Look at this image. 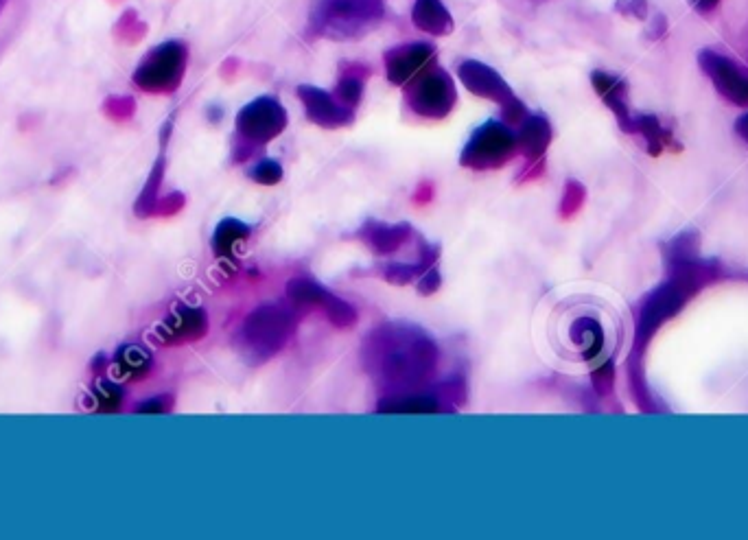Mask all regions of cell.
<instances>
[{
  "mask_svg": "<svg viewBox=\"0 0 748 540\" xmlns=\"http://www.w3.org/2000/svg\"><path fill=\"white\" fill-rule=\"evenodd\" d=\"M438 361L436 339L416 324H379L361 346V366L381 396L418 392L434 379Z\"/></svg>",
  "mask_w": 748,
  "mask_h": 540,
  "instance_id": "cell-1",
  "label": "cell"
},
{
  "mask_svg": "<svg viewBox=\"0 0 748 540\" xmlns=\"http://www.w3.org/2000/svg\"><path fill=\"white\" fill-rule=\"evenodd\" d=\"M298 313L300 311L291 302L256 307L243 320L237 333L239 355L252 366H261V363L274 359L296 335L300 320Z\"/></svg>",
  "mask_w": 748,
  "mask_h": 540,
  "instance_id": "cell-2",
  "label": "cell"
},
{
  "mask_svg": "<svg viewBox=\"0 0 748 540\" xmlns=\"http://www.w3.org/2000/svg\"><path fill=\"white\" fill-rule=\"evenodd\" d=\"M383 0H315L309 29L329 40H357L379 25Z\"/></svg>",
  "mask_w": 748,
  "mask_h": 540,
  "instance_id": "cell-3",
  "label": "cell"
},
{
  "mask_svg": "<svg viewBox=\"0 0 748 540\" xmlns=\"http://www.w3.org/2000/svg\"><path fill=\"white\" fill-rule=\"evenodd\" d=\"M287 112L274 97H259L237 114V136L232 143V160L237 164L259 154L267 143L285 132Z\"/></svg>",
  "mask_w": 748,
  "mask_h": 540,
  "instance_id": "cell-4",
  "label": "cell"
},
{
  "mask_svg": "<svg viewBox=\"0 0 748 540\" xmlns=\"http://www.w3.org/2000/svg\"><path fill=\"white\" fill-rule=\"evenodd\" d=\"M519 154L517 134L504 121H488L471 134L460 154V164L473 171H493Z\"/></svg>",
  "mask_w": 748,
  "mask_h": 540,
  "instance_id": "cell-5",
  "label": "cell"
},
{
  "mask_svg": "<svg viewBox=\"0 0 748 540\" xmlns=\"http://www.w3.org/2000/svg\"><path fill=\"white\" fill-rule=\"evenodd\" d=\"M458 77L462 81V86L469 90L471 95L499 103L501 121L506 125L517 127L525 119V114H528V108H525L523 101L514 95L508 81L488 64L477 60H464L458 66Z\"/></svg>",
  "mask_w": 748,
  "mask_h": 540,
  "instance_id": "cell-6",
  "label": "cell"
},
{
  "mask_svg": "<svg viewBox=\"0 0 748 540\" xmlns=\"http://www.w3.org/2000/svg\"><path fill=\"white\" fill-rule=\"evenodd\" d=\"M403 88L409 110L431 121L449 116L455 108V101H458V90H455L451 75L436 64L425 68Z\"/></svg>",
  "mask_w": 748,
  "mask_h": 540,
  "instance_id": "cell-7",
  "label": "cell"
},
{
  "mask_svg": "<svg viewBox=\"0 0 748 540\" xmlns=\"http://www.w3.org/2000/svg\"><path fill=\"white\" fill-rule=\"evenodd\" d=\"M285 291H287V300L294 304L298 311L313 309V307L320 309L324 311L326 320L337 328H344V331L353 328L359 320L353 304L346 302L340 296H335V293H331L329 289L318 283H313V280L309 278L289 280Z\"/></svg>",
  "mask_w": 748,
  "mask_h": 540,
  "instance_id": "cell-8",
  "label": "cell"
},
{
  "mask_svg": "<svg viewBox=\"0 0 748 540\" xmlns=\"http://www.w3.org/2000/svg\"><path fill=\"white\" fill-rule=\"evenodd\" d=\"M186 68V46L180 42L160 44L138 66L134 81L149 92H171L180 86Z\"/></svg>",
  "mask_w": 748,
  "mask_h": 540,
  "instance_id": "cell-9",
  "label": "cell"
},
{
  "mask_svg": "<svg viewBox=\"0 0 748 540\" xmlns=\"http://www.w3.org/2000/svg\"><path fill=\"white\" fill-rule=\"evenodd\" d=\"M298 99L305 105L307 119L324 129H340L355 123V110L346 108L335 95L315 86H298Z\"/></svg>",
  "mask_w": 748,
  "mask_h": 540,
  "instance_id": "cell-10",
  "label": "cell"
},
{
  "mask_svg": "<svg viewBox=\"0 0 748 540\" xmlns=\"http://www.w3.org/2000/svg\"><path fill=\"white\" fill-rule=\"evenodd\" d=\"M431 64H436V49L427 42L403 44L385 53V75L392 86H407Z\"/></svg>",
  "mask_w": 748,
  "mask_h": 540,
  "instance_id": "cell-11",
  "label": "cell"
},
{
  "mask_svg": "<svg viewBox=\"0 0 748 540\" xmlns=\"http://www.w3.org/2000/svg\"><path fill=\"white\" fill-rule=\"evenodd\" d=\"M208 333V315L202 307H191V304H180L175 307L162 324L158 326L156 337L162 344L178 346L197 342Z\"/></svg>",
  "mask_w": 748,
  "mask_h": 540,
  "instance_id": "cell-12",
  "label": "cell"
},
{
  "mask_svg": "<svg viewBox=\"0 0 748 540\" xmlns=\"http://www.w3.org/2000/svg\"><path fill=\"white\" fill-rule=\"evenodd\" d=\"M698 62L709 79L714 81V86L720 90L722 97H727L738 105H748V75L738 64L714 51L700 53Z\"/></svg>",
  "mask_w": 748,
  "mask_h": 540,
  "instance_id": "cell-13",
  "label": "cell"
},
{
  "mask_svg": "<svg viewBox=\"0 0 748 540\" xmlns=\"http://www.w3.org/2000/svg\"><path fill=\"white\" fill-rule=\"evenodd\" d=\"M689 293H692V285H689L687 280H672V283L654 291L646 300L639 315V337H648L665 318H670V315L687 300Z\"/></svg>",
  "mask_w": 748,
  "mask_h": 540,
  "instance_id": "cell-14",
  "label": "cell"
},
{
  "mask_svg": "<svg viewBox=\"0 0 748 540\" xmlns=\"http://www.w3.org/2000/svg\"><path fill=\"white\" fill-rule=\"evenodd\" d=\"M355 237L368 245L372 254L392 256L401 252L412 241L414 230L409 223H383L377 219H368L364 226L355 230Z\"/></svg>",
  "mask_w": 748,
  "mask_h": 540,
  "instance_id": "cell-15",
  "label": "cell"
},
{
  "mask_svg": "<svg viewBox=\"0 0 748 540\" xmlns=\"http://www.w3.org/2000/svg\"><path fill=\"white\" fill-rule=\"evenodd\" d=\"M453 412L440 390L436 392H407L381 396L377 403V414H442Z\"/></svg>",
  "mask_w": 748,
  "mask_h": 540,
  "instance_id": "cell-16",
  "label": "cell"
},
{
  "mask_svg": "<svg viewBox=\"0 0 748 540\" xmlns=\"http://www.w3.org/2000/svg\"><path fill=\"white\" fill-rule=\"evenodd\" d=\"M517 147L528 164H541L545 151L552 143V125L543 114H525V119L517 125Z\"/></svg>",
  "mask_w": 748,
  "mask_h": 540,
  "instance_id": "cell-17",
  "label": "cell"
},
{
  "mask_svg": "<svg viewBox=\"0 0 748 540\" xmlns=\"http://www.w3.org/2000/svg\"><path fill=\"white\" fill-rule=\"evenodd\" d=\"M438 258H440V245L420 241L418 258L414 263H388L379 269V276L385 280V283L405 287L409 283H416L420 276L429 272L434 265H438Z\"/></svg>",
  "mask_w": 748,
  "mask_h": 540,
  "instance_id": "cell-18",
  "label": "cell"
},
{
  "mask_svg": "<svg viewBox=\"0 0 748 540\" xmlns=\"http://www.w3.org/2000/svg\"><path fill=\"white\" fill-rule=\"evenodd\" d=\"M591 84H593L595 92L600 95V99L613 110V114L617 116V121H619V125H622V129H626V132H635V121L630 119L628 105H626V84H624V81L615 77V75L602 73V70H595V73L591 75Z\"/></svg>",
  "mask_w": 748,
  "mask_h": 540,
  "instance_id": "cell-19",
  "label": "cell"
},
{
  "mask_svg": "<svg viewBox=\"0 0 748 540\" xmlns=\"http://www.w3.org/2000/svg\"><path fill=\"white\" fill-rule=\"evenodd\" d=\"M412 20L416 29L429 35H436V38L449 35L455 27L453 16L440 0H416V5L412 9Z\"/></svg>",
  "mask_w": 748,
  "mask_h": 540,
  "instance_id": "cell-20",
  "label": "cell"
},
{
  "mask_svg": "<svg viewBox=\"0 0 748 540\" xmlns=\"http://www.w3.org/2000/svg\"><path fill=\"white\" fill-rule=\"evenodd\" d=\"M250 234H252V228L248 226V223H243L241 219L226 217L217 223L213 239H210V248H213V254L221 258V261H232V258H235L237 245L248 241Z\"/></svg>",
  "mask_w": 748,
  "mask_h": 540,
  "instance_id": "cell-21",
  "label": "cell"
},
{
  "mask_svg": "<svg viewBox=\"0 0 748 540\" xmlns=\"http://www.w3.org/2000/svg\"><path fill=\"white\" fill-rule=\"evenodd\" d=\"M370 77V68L364 64H346L342 68L340 81H337V88L333 95L337 101L344 103L346 108L357 110V105L361 103V97H364V86L366 79Z\"/></svg>",
  "mask_w": 748,
  "mask_h": 540,
  "instance_id": "cell-22",
  "label": "cell"
},
{
  "mask_svg": "<svg viewBox=\"0 0 748 540\" xmlns=\"http://www.w3.org/2000/svg\"><path fill=\"white\" fill-rule=\"evenodd\" d=\"M574 344L582 350L584 359H595L604 348V333L600 324L593 318H580L574 324H571L569 331Z\"/></svg>",
  "mask_w": 748,
  "mask_h": 540,
  "instance_id": "cell-23",
  "label": "cell"
},
{
  "mask_svg": "<svg viewBox=\"0 0 748 540\" xmlns=\"http://www.w3.org/2000/svg\"><path fill=\"white\" fill-rule=\"evenodd\" d=\"M114 366L116 370H119L121 377L143 379L145 374L151 370V355H149V350H145L143 346L127 344L116 352Z\"/></svg>",
  "mask_w": 748,
  "mask_h": 540,
  "instance_id": "cell-24",
  "label": "cell"
},
{
  "mask_svg": "<svg viewBox=\"0 0 748 540\" xmlns=\"http://www.w3.org/2000/svg\"><path fill=\"white\" fill-rule=\"evenodd\" d=\"M92 398H95L97 407L103 409V412H114V409L123 403V390L121 385H116L112 381H99L92 387Z\"/></svg>",
  "mask_w": 748,
  "mask_h": 540,
  "instance_id": "cell-25",
  "label": "cell"
},
{
  "mask_svg": "<svg viewBox=\"0 0 748 540\" xmlns=\"http://www.w3.org/2000/svg\"><path fill=\"white\" fill-rule=\"evenodd\" d=\"M248 178L254 180L256 184L263 186H274L280 180H283V164L272 158H265L261 162H256L254 167L248 171Z\"/></svg>",
  "mask_w": 748,
  "mask_h": 540,
  "instance_id": "cell-26",
  "label": "cell"
},
{
  "mask_svg": "<svg viewBox=\"0 0 748 540\" xmlns=\"http://www.w3.org/2000/svg\"><path fill=\"white\" fill-rule=\"evenodd\" d=\"M635 129L646 136L650 154H659V149L663 147V127L659 125V121L654 116H639L635 121Z\"/></svg>",
  "mask_w": 748,
  "mask_h": 540,
  "instance_id": "cell-27",
  "label": "cell"
},
{
  "mask_svg": "<svg viewBox=\"0 0 748 540\" xmlns=\"http://www.w3.org/2000/svg\"><path fill=\"white\" fill-rule=\"evenodd\" d=\"M582 199H584L582 186L578 182H569L567 189H565V195H563V204H560V215H563V217L574 215L576 210L580 208Z\"/></svg>",
  "mask_w": 748,
  "mask_h": 540,
  "instance_id": "cell-28",
  "label": "cell"
},
{
  "mask_svg": "<svg viewBox=\"0 0 748 540\" xmlns=\"http://www.w3.org/2000/svg\"><path fill=\"white\" fill-rule=\"evenodd\" d=\"M440 285H442V274H440L438 265L431 267L429 272H425L423 276L416 280V287H418L420 296H431V293H436L440 289Z\"/></svg>",
  "mask_w": 748,
  "mask_h": 540,
  "instance_id": "cell-29",
  "label": "cell"
},
{
  "mask_svg": "<svg viewBox=\"0 0 748 540\" xmlns=\"http://www.w3.org/2000/svg\"><path fill=\"white\" fill-rule=\"evenodd\" d=\"M169 409V398L158 396L151 398V401H145L143 405H138V414H167Z\"/></svg>",
  "mask_w": 748,
  "mask_h": 540,
  "instance_id": "cell-30",
  "label": "cell"
},
{
  "mask_svg": "<svg viewBox=\"0 0 748 540\" xmlns=\"http://www.w3.org/2000/svg\"><path fill=\"white\" fill-rule=\"evenodd\" d=\"M431 193H434V189H431V184H420V189L414 195V199H416L418 204H427L429 199H431Z\"/></svg>",
  "mask_w": 748,
  "mask_h": 540,
  "instance_id": "cell-31",
  "label": "cell"
},
{
  "mask_svg": "<svg viewBox=\"0 0 748 540\" xmlns=\"http://www.w3.org/2000/svg\"><path fill=\"white\" fill-rule=\"evenodd\" d=\"M718 3L720 0H694V7L700 11H707V9H714Z\"/></svg>",
  "mask_w": 748,
  "mask_h": 540,
  "instance_id": "cell-32",
  "label": "cell"
},
{
  "mask_svg": "<svg viewBox=\"0 0 748 540\" xmlns=\"http://www.w3.org/2000/svg\"><path fill=\"white\" fill-rule=\"evenodd\" d=\"M738 129H740V134L748 140V114L744 116V119H740V123H738Z\"/></svg>",
  "mask_w": 748,
  "mask_h": 540,
  "instance_id": "cell-33",
  "label": "cell"
}]
</instances>
